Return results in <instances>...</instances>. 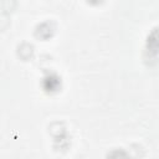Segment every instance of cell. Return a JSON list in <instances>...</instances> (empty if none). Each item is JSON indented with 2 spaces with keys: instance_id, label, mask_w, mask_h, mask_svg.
<instances>
[{
  "instance_id": "obj_1",
  "label": "cell",
  "mask_w": 159,
  "mask_h": 159,
  "mask_svg": "<svg viewBox=\"0 0 159 159\" xmlns=\"http://www.w3.org/2000/svg\"><path fill=\"white\" fill-rule=\"evenodd\" d=\"M89 2H92V4H99L102 0H88Z\"/></svg>"
}]
</instances>
